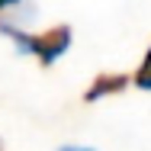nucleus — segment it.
Wrapping results in <instances>:
<instances>
[{
	"label": "nucleus",
	"mask_w": 151,
	"mask_h": 151,
	"mask_svg": "<svg viewBox=\"0 0 151 151\" xmlns=\"http://www.w3.org/2000/svg\"><path fill=\"white\" fill-rule=\"evenodd\" d=\"M129 87V74H96L93 84L84 90V103H96V100H106V96H116Z\"/></svg>",
	"instance_id": "f03ea898"
},
{
	"label": "nucleus",
	"mask_w": 151,
	"mask_h": 151,
	"mask_svg": "<svg viewBox=\"0 0 151 151\" xmlns=\"http://www.w3.org/2000/svg\"><path fill=\"white\" fill-rule=\"evenodd\" d=\"M0 35H6L16 45L19 55H32L42 68H52L71 48V39H74L71 26H64V23H58V26H52L45 32H26L19 26H13V23H0Z\"/></svg>",
	"instance_id": "f257e3e1"
},
{
	"label": "nucleus",
	"mask_w": 151,
	"mask_h": 151,
	"mask_svg": "<svg viewBox=\"0 0 151 151\" xmlns=\"http://www.w3.org/2000/svg\"><path fill=\"white\" fill-rule=\"evenodd\" d=\"M58 151H93V148H81V145H64V148H58Z\"/></svg>",
	"instance_id": "39448f33"
},
{
	"label": "nucleus",
	"mask_w": 151,
	"mask_h": 151,
	"mask_svg": "<svg viewBox=\"0 0 151 151\" xmlns=\"http://www.w3.org/2000/svg\"><path fill=\"white\" fill-rule=\"evenodd\" d=\"M10 6H19V0H0V10H10Z\"/></svg>",
	"instance_id": "20e7f679"
},
{
	"label": "nucleus",
	"mask_w": 151,
	"mask_h": 151,
	"mask_svg": "<svg viewBox=\"0 0 151 151\" xmlns=\"http://www.w3.org/2000/svg\"><path fill=\"white\" fill-rule=\"evenodd\" d=\"M0 151H3V142H0Z\"/></svg>",
	"instance_id": "423d86ee"
},
{
	"label": "nucleus",
	"mask_w": 151,
	"mask_h": 151,
	"mask_svg": "<svg viewBox=\"0 0 151 151\" xmlns=\"http://www.w3.org/2000/svg\"><path fill=\"white\" fill-rule=\"evenodd\" d=\"M132 84L138 90H151V45L145 52V58H142V64H138V71L132 74Z\"/></svg>",
	"instance_id": "7ed1b4c3"
}]
</instances>
